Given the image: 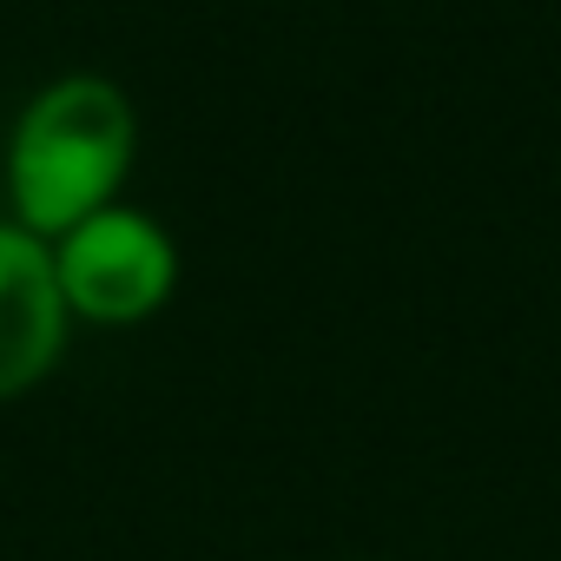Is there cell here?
Returning a JSON list of instances; mask_svg holds the SVG:
<instances>
[{
  "label": "cell",
  "instance_id": "cell-1",
  "mask_svg": "<svg viewBox=\"0 0 561 561\" xmlns=\"http://www.w3.org/2000/svg\"><path fill=\"white\" fill-rule=\"evenodd\" d=\"M133 159V106L106 80H60L14 133V205L34 231H73Z\"/></svg>",
  "mask_w": 561,
  "mask_h": 561
},
{
  "label": "cell",
  "instance_id": "cell-2",
  "mask_svg": "<svg viewBox=\"0 0 561 561\" xmlns=\"http://www.w3.org/2000/svg\"><path fill=\"white\" fill-rule=\"evenodd\" d=\"M60 298L100 324H126L146 318L165 285H172V251L159 238V225L133 218V211H93L87 225L67 231L60 251Z\"/></svg>",
  "mask_w": 561,
  "mask_h": 561
},
{
  "label": "cell",
  "instance_id": "cell-3",
  "mask_svg": "<svg viewBox=\"0 0 561 561\" xmlns=\"http://www.w3.org/2000/svg\"><path fill=\"white\" fill-rule=\"evenodd\" d=\"M60 271L54 257L27 238L0 225V397L27 390L54 351H60Z\"/></svg>",
  "mask_w": 561,
  "mask_h": 561
}]
</instances>
